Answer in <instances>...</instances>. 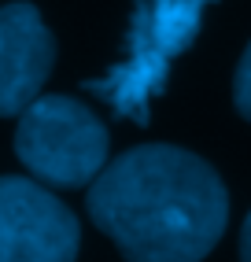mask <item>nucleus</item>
<instances>
[{"label": "nucleus", "instance_id": "obj_1", "mask_svg": "<svg viewBox=\"0 0 251 262\" xmlns=\"http://www.w3.org/2000/svg\"><path fill=\"white\" fill-rule=\"evenodd\" d=\"M85 207L126 262H203L229 222L218 170L174 144H140L107 163Z\"/></svg>", "mask_w": 251, "mask_h": 262}, {"label": "nucleus", "instance_id": "obj_2", "mask_svg": "<svg viewBox=\"0 0 251 262\" xmlns=\"http://www.w3.org/2000/svg\"><path fill=\"white\" fill-rule=\"evenodd\" d=\"M214 0H140L126 33L122 59L103 78L85 81L115 115L148 126L152 100L163 93L170 67L200 33V23Z\"/></svg>", "mask_w": 251, "mask_h": 262}, {"label": "nucleus", "instance_id": "obj_3", "mask_svg": "<svg viewBox=\"0 0 251 262\" xmlns=\"http://www.w3.org/2000/svg\"><path fill=\"white\" fill-rule=\"evenodd\" d=\"M111 137L107 126L70 96H37L19 115L15 155L45 185L81 188L107 166Z\"/></svg>", "mask_w": 251, "mask_h": 262}, {"label": "nucleus", "instance_id": "obj_4", "mask_svg": "<svg viewBox=\"0 0 251 262\" xmlns=\"http://www.w3.org/2000/svg\"><path fill=\"white\" fill-rule=\"evenodd\" d=\"M81 225L30 178H0V262H74Z\"/></svg>", "mask_w": 251, "mask_h": 262}, {"label": "nucleus", "instance_id": "obj_5", "mask_svg": "<svg viewBox=\"0 0 251 262\" xmlns=\"http://www.w3.org/2000/svg\"><path fill=\"white\" fill-rule=\"evenodd\" d=\"M56 63V37L33 4L0 8V118H19Z\"/></svg>", "mask_w": 251, "mask_h": 262}, {"label": "nucleus", "instance_id": "obj_6", "mask_svg": "<svg viewBox=\"0 0 251 262\" xmlns=\"http://www.w3.org/2000/svg\"><path fill=\"white\" fill-rule=\"evenodd\" d=\"M233 103H237V111L251 122V41L244 48L240 63H237V78H233Z\"/></svg>", "mask_w": 251, "mask_h": 262}, {"label": "nucleus", "instance_id": "obj_7", "mask_svg": "<svg viewBox=\"0 0 251 262\" xmlns=\"http://www.w3.org/2000/svg\"><path fill=\"white\" fill-rule=\"evenodd\" d=\"M240 262H251V211L240 225Z\"/></svg>", "mask_w": 251, "mask_h": 262}]
</instances>
